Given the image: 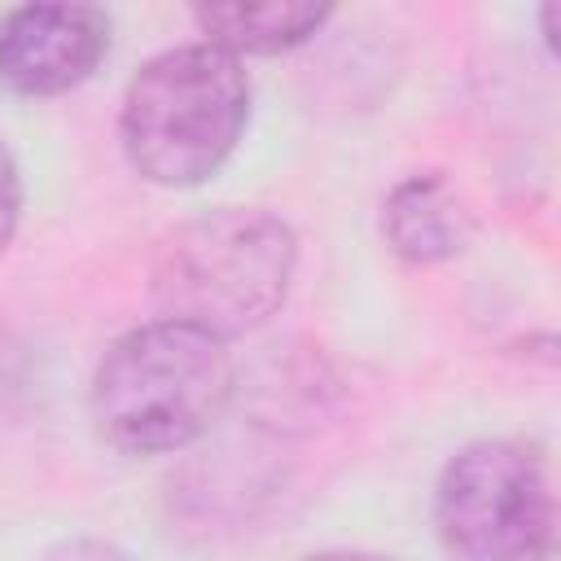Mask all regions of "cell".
Here are the masks:
<instances>
[{
	"instance_id": "5b68a950",
	"label": "cell",
	"mask_w": 561,
	"mask_h": 561,
	"mask_svg": "<svg viewBox=\"0 0 561 561\" xmlns=\"http://www.w3.org/2000/svg\"><path fill=\"white\" fill-rule=\"evenodd\" d=\"M110 53V13L96 4H18L0 13V88L57 96Z\"/></svg>"
},
{
	"instance_id": "ba28073f",
	"label": "cell",
	"mask_w": 561,
	"mask_h": 561,
	"mask_svg": "<svg viewBox=\"0 0 561 561\" xmlns=\"http://www.w3.org/2000/svg\"><path fill=\"white\" fill-rule=\"evenodd\" d=\"M18 215H22V175H18L13 153H9L4 140H0V250L13 241Z\"/></svg>"
},
{
	"instance_id": "9c48e42d",
	"label": "cell",
	"mask_w": 561,
	"mask_h": 561,
	"mask_svg": "<svg viewBox=\"0 0 561 561\" xmlns=\"http://www.w3.org/2000/svg\"><path fill=\"white\" fill-rule=\"evenodd\" d=\"M39 561H131L118 543L110 539H92V535H79V539H61L57 548H48Z\"/></svg>"
},
{
	"instance_id": "6da1fadb",
	"label": "cell",
	"mask_w": 561,
	"mask_h": 561,
	"mask_svg": "<svg viewBox=\"0 0 561 561\" xmlns=\"http://www.w3.org/2000/svg\"><path fill=\"white\" fill-rule=\"evenodd\" d=\"M237 364L224 337L175 320L127 329L92 368L88 416L123 456H167L197 443L232 403Z\"/></svg>"
},
{
	"instance_id": "52a82bcc",
	"label": "cell",
	"mask_w": 561,
	"mask_h": 561,
	"mask_svg": "<svg viewBox=\"0 0 561 561\" xmlns=\"http://www.w3.org/2000/svg\"><path fill=\"white\" fill-rule=\"evenodd\" d=\"M329 4H294V0H272V4H202L193 9L197 31L206 35V44L241 57V53H289L298 44H307L324 22H329Z\"/></svg>"
},
{
	"instance_id": "8992f818",
	"label": "cell",
	"mask_w": 561,
	"mask_h": 561,
	"mask_svg": "<svg viewBox=\"0 0 561 561\" xmlns=\"http://www.w3.org/2000/svg\"><path fill=\"white\" fill-rule=\"evenodd\" d=\"M381 232L386 245L408 263H443L465 250L469 237V210L460 206L456 188L425 171L408 175L390 188L381 206Z\"/></svg>"
},
{
	"instance_id": "30bf717a",
	"label": "cell",
	"mask_w": 561,
	"mask_h": 561,
	"mask_svg": "<svg viewBox=\"0 0 561 561\" xmlns=\"http://www.w3.org/2000/svg\"><path fill=\"white\" fill-rule=\"evenodd\" d=\"M307 561H394V557H381V552H359V548H333V552H316Z\"/></svg>"
},
{
	"instance_id": "7a4b0ae2",
	"label": "cell",
	"mask_w": 561,
	"mask_h": 561,
	"mask_svg": "<svg viewBox=\"0 0 561 561\" xmlns=\"http://www.w3.org/2000/svg\"><path fill=\"white\" fill-rule=\"evenodd\" d=\"M298 267L294 228L254 206H219L171 228L149 267L162 320L241 337L280 311Z\"/></svg>"
},
{
	"instance_id": "3957f363",
	"label": "cell",
	"mask_w": 561,
	"mask_h": 561,
	"mask_svg": "<svg viewBox=\"0 0 561 561\" xmlns=\"http://www.w3.org/2000/svg\"><path fill=\"white\" fill-rule=\"evenodd\" d=\"M250 118L241 57L197 39L145 61L118 110V140L131 171L158 188L206 184L237 149Z\"/></svg>"
},
{
	"instance_id": "277c9868",
	"label": "cell",
	"mask_w": 561,
	"mask_h": 561,
	"mask_svg": "<svg viewBox=\"0 0 561 561\" xmlns=\"http://www.w3.org/2000/svg\"><path fill=\"white\" fill-rule=\"evenodd\" d=\"M434 530L451 561H548L557 495L543 451L517 438L460 447L434 486Z\"/></svg>"
}]
</instances>
